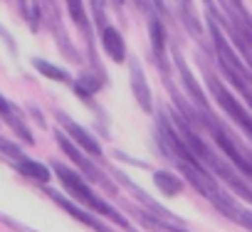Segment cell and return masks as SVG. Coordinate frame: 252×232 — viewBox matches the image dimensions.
I'll return each instance as SVG.
<instances>
[{"mask_svg": "<svg viewBox=\"0 0 252 232\" xmlns=\"http://www.w3.org/2000/svg\"><path fill=\"white\" fill-rule=\"evenodd\" d=\"M96 89H99V82H96L94 77H89V74L79 77V79H77V84H74V91H77V94H82V96L96 94Z\"/></svg>", "mask_w": 252, "mask_h": 232, "instance_id": "9a60e30c", "label": "cell"}, {"mask_svg": "<svg viewBox=\"0 0 252 232\" xmlns=\"http://www.w3.org/2000/svg\"><path fill=\"white\" fill-rule=\"evenodd\" d=\"M149 28H151V45H154V52H156L158 59L163 62V52H166V32H163V25H161L156 18H151ZM163 64H166V62H163Z\"/></svg>", "mask_w": 252, "mask_h": 232, "instance_id": "4fadbf2b", "label": "cell"}, {"mask_svg": "<svg viewBox=\"0 0 252 232\" xmlns=\"http://www.w3.org/2000/svg\"><path fill=\"white\" fill-rule=\"evenodd\" d=\"M144 220H146V225L158 227L161 232H186V230H181V227H176V225H163L161 220H154V217H144Z\"/></svg>", "mask_w": 252, "mask_h": 232, "instance_id": "ac0fdd59", "label": "cell"}, {"mask_svg": "<svg viewBox=\"0 0 252 232\" xmlns=\"http://www.w3.org/2000/svg\"><path fill=\"white\" fill-rule=\"evenodd\" d=\"M62 124H64V129H67V134L72 136V144H74L77 148H84V151L92 153V156H101V146H99V141H96L92 134H87L79 124L69 121L67 116H62Z\"/></svg>", "mask_w": 252, "mask_h": 232, "instance_id": "8992f818", "label": "cell"}, {"mask_svg": "<svg viewBox=\"0 0 252 232\" xmlns=\"http://www.w3.org/2000/svg\"><path fill=\"white\" fill-rule=\"evenodd\" d=\"M210 30H213V40H215V50H218V62H220V69H222V72H225V74H227V77L235 82V87L242 91V96H245V99H250V82H247L250 69H247V64L237 59L235 50L227 45V40H225L222 30L215 25V20H210Z\"/></svg>", "mask_w": 252, "mask_h": 232, "instance_id": "7a4b0ae2", "label": "cell"}, {"mask_svg": "<svg viewBox=\"0 0 252 232\" xmlns=\"http://www.w3.org/2000/svg\"><path fill=\"white\" fill-rule=\"evenodd\" d=\"M15 166H18V171L20 173H25V175H30V178H35V180H40L42 185H47L50 183V168L47 166H42L40 161H32V158H20V161H15Z\"/></svg>", "mask_w": 252, "mask_h": 232, "instance_id": "30bf717a", "label": "cell"}, {"mask_svg": "<svg viewBox=\"0 0 252 232\" xmlns=\"http://www.w3.org/2000/svg\"><path fill=\"white\" fill-rule=\"evenodd\" d=\"M176 59H178V69H181V77H183V82H186V87H188V91H190V96L200 104V109H208V101H205V96H203V91H200V87H198V82L193 79V74H190V69L186 67V62H183V57L181 55H176Z\"/></svg>", "mask_w": 252, "mask_h": 232, "instance_id": "7c38bea8", "label": "cell"}, {"mask_svg": "<svg viewBox=\"0 0 252 232\" xmlns=\"http://www.w3.org/2000/svg\"><path fill=\"white\" fill-rule=\"evenodd\" d=\"M208 84H210V91L215 94L218 104H220V106H222V109H225V111L232 116V119H235V121H237V124H240V126L247 131V134H250V129H252V124H250V114H247V111H245V109H242V106L235 101V96H232V94H230V91H227V89H225V87H222V84L215 79V77H208Z\"/></svg>", "mask_w": 252, "mask_h": 232, "instance_id": "3957f363", "label": "cell"}, {"mask_svg": "<svg viewBox=\"0 0 252 232\" xmlns=\"http://www.w3.org/2000/svg\"><path fill=\"white\" fill-rule=\"evenodd\" d=\"M67 8H69V13H72V18H74V20H77V23H79V25H82V28L87 30V18H84V10H82V3H69Z\"/></svg>", "mask_w": 252, "mask_h": 232, "instance_id": "e0dca14e", "label": "cell"}, {"mask_svg": "<svg viewBox=\"0 0 252 232\" xmlns=\"http://www.w3.org/2000/svg\"><path fill=\"white\" fill-rule=\"evenodd\" d=\"M52 168H55V173H57V178L62 180V185L67 188V193L72 195V198H77L79 203H84V205H89V210H96V212H101V215H106V217H111L116 225H121V227H129V220H126L121 212H116V210H111V205L109 203H104L99 195H94L92 193V188L77 175V171H72V168H67V166H62V163H57V161H52Z\"/></svg>", "mask_w": 252, "mask_h": 232, "instance_id": "6da1fadb", "label": "cell"}, {"mask_svg": "<svg viewBox=\"0 0 252 232\" xmlns=\"http://www.w3.org/2000/svg\"><path fill=\"white\" fill-rule=\"evenodd\" d=\"M101 42H104L106 55H109L114 62H124V57H126V42H124V37H121V32H119L116 28L106 25V28L101 30Z\"/></svg>", "mask_w": 252, "mask_h": 232, "instance_id": "9c48e42d", "label": "cell"}, {"mask_svg": "<svg viewBox=\"0 0 252 232\" xmlns=\"http://www.w3.org/2000/svg\"><path fill=\"white\" fill-rule=\"evenodd\" d=\"M208 126L213 129V136H215L218 146L227 153V158L235 163V168H240V173H242V175H250V171H252V168H250V158H247V156H245V153H242L232 141H230V136L225 134V129H222L220 124H215V121H208Z\"/></svg>", "mask_w": 252, "mask_h": 232, "instance_id": "277c9868", "label": "cell"}, {"mask_svg": "<svg viewBox=\"0 0 252 232\" xmlns=\"http://www.w3.org/2000/svg\"><path fill=\"white\" fill-rule=\"evenodd\" d=\"M57 141H60L62 151H64V153H67V156H69V158H72V161H74V163H77V166H79V168H82V171H84L89 178H94V180H104V175H101V173L92 166V161H87V158L82 156V151H79V148H77V146H74V144H72V141H69V139H67L62 131H57Z\"/></svg>", "mask_w": 252, "mask_h": 232, "instance_id": "ba28073f", "label": "cell"}, {"mask_svg": "<svg viewBox=\"0 0 252 232\" xmlns=\"http://www.w3.org/2000/svg\"><path fill=\"white\" fill-rule=\"evenodd\" d=\"M131 87H134V96H136L139 106L144 111H154L151 89H149V82H146V74H144V67L139 59H131Z\"/></svg>", "mask_w": 252, "mask_h": 232, "instance_id": "5b68a950", "label": "cell"}, {"mask_svg": "<svg viewBox=\"0 0 252 232\" xmlns=\"http://www.w3.org/2000/svg\"><path fill=\"white\" fill-rule=\"evenodd\" d=\"M0 148H3L8 156H13L15 161H20V158H23V153H20V151H18V148H15L10 141H5V139H0Z\"/></svg>", "mask_w": 252, "mask_h": 232, "instance_id": "d6986e66", "label": "cell"}, {"mask_svg": "<svg viewBox=\"0 0 252 232\" xmlns=\"http://www.w3.org/2000/svg\"><path fill=\"white\" fill-rule=\"evenodd\" d=\"M154 183H156V188H158L163 195H168V198H173V195H178V193L183 190L181 178H178L176 173H171V171H156V173H154Z\"/></svg>", "mask_w": 252, "mask_h": 232, "instance_id": "8fae6325", "label": "cell"}, {"mask_svg": "<svg viewBox=\"0 0 252 232\" xmlns=\"http://www.w3.org/2000/svg\"><path fill=\"white\" fill-rule=\"evenodd\" d=\"M0 116H3V119H5L8 124L15 119V114H13V104H10L3 94H0Z\"/></svg>", "mask_w": 252, "mask_h": 232, "instance_id": "2e32d148", "label": "cell"}, {"mask_svg": "<svg viewBox=\"0 0 252 232\" xmlns=\"http://www.w3.org/2000/svg\"><path fill=\"white\" fill-rule=\"evenodd\" d=\"M32 64H35V69L40 72V74H45V77H50V79H57V82H69V74L64 72V69H60V67H55V64H50L47 59H32Z\"/></svg>", "mask_w": 252, "mask_h": 232, "instance_id": "5bb4252c", "label": "cell"}, {"mask_svg": "<svg viewBox=\"0 0 252 232\" xmlns=\"http://www.w3.org/2000/svg\"><path fill=\"white\" fill-rule=\"evenodd\" d=\"M47 193H50V198H52V200H55L57 205H62V207H64V210H67L69 215H74V217H77V220H82L84 225H89V227H94L96 232H114V230H109V227H106L104 222H99V220H96L94 215H89V212H84L82 207H77L74 203H69V200H64V198H62L60 193H55L52 188H47Z\"/></svg>", "mask_w": 252, "mask_h": 232, "instance_id": "52a82bcc", "label": "cell"}]
</instances>
